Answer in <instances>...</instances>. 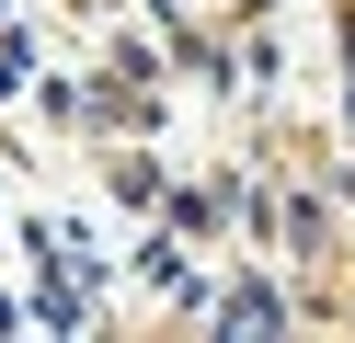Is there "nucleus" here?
<instances>
[{"label": "nucleus", "mask_w": 355, "mask_h": 343, "mask_svg": "<svg viewBox=\"0 0 355 343\" xmlns=\"http://www.w3.org/2000/svg\"><path fill=\"white\" fill-rule=\"evenodd\" d=\"M218 309H230V332H286V297L275 286H230Z\"/></svg>", "instance_id": "f257e3e1"}]
</instances>
